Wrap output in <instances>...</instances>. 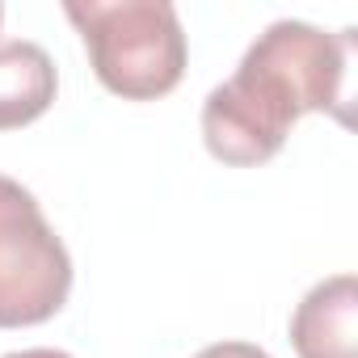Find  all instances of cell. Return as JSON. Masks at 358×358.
<instances>
[{"label":"cell","mask_w":358,"mask_h":358,"mask_svg":"<svg viewBox=\"0 0 358 358\" xmlns=\"http://www.w3.org/2000/svg\"><path fill=\"white\" fill-rule=\"evenodd\" d=\"M354 30L324 34L308 22H274L245 51L241 68L203 101L207 152L224 164L253 169L282 152L303 114L329 110L350 118Z\"/></svg>","instance_id":"1"},{"label":"cell","mask_w":358,"mask_h":358,"mask_svg":"<svg viewBox=\"0 0 358 358\" xmlns=\"http://www.w3.org/2000/svg\"><path fill=\"white\" fill-rule=\"evenodd\" d=\"M97 80L122 101H156L186 76V30L169 0H68Z\"/></svg>","instance_id":"2"},{"label":"cell","mask_w":358,"mask_h":358,"mask_svg":"<svg viewBox=\"0 0 358 358\" xmlns=\"http://www.w3.org/2000/svg\"><path fill=\"white\" fill-rule=\"evenodd\" d=\"M72 291V257L38 199L0 177V329L51 320Z\"/></svg>","instance_id":"3"},{"label":"cell","mask_w":358,"mask_h":358,"mask_svg":"<svg viewBox=\"0 0 358 358\" xmlns=\"http://www.w3.org/2000/svg\"><path fill=\"white\" fill-rule=\"evenodd\" d=\"M291 345L299 358H358V278L333 274L316 282L295 316Z\"/></svg>","instance_id":"4"},{"label":"cell","mask_w":358,"mask_h":358,"mask_svg":"<svg viewBox=\"0 0 358 358\" xmlns=\"http://www.w3.org/2000/svg\"><path fill=\"white\" fill-rule=\"evenodd\" d=\"M59 76L38 43H0V131H17L43 118L55 101Z\"/></svg>","instance_id":"5"},{"label":"cell","mask_w":358,"mask_h":358,"mask_svg":"<svg viewBox=\"0 0 358 358\" xmlns=\"http://www.w3.org/2000/svg\"><path fill=\"white\" fill-rule=\"evenodd\" d=\"M199 358H270V354L262 345H253V341H215Z\"/></svg>","instance_id":"6"},{"label":"cell","mask_w":358,"mask_h":358,"mask_svg":"<svg viewBox=\"0 0 358 358\" xmlns=\"http://www.w3.org/2000/svg\"><path fill=\"white\" fill-rule=\"evenodd\" d=\"M5 358H72V354H64V350H47V345H38V350H17V354H5Z\"/></svg>","instance_id":"7"},{"label":"cell","mask_w":358,"mask_h":358,"mask_svg":"<svg viewBox=\"0 0 358 358\" xmlns=\"http://www.w3.org/2000/svg\"><path fill=\"white\" fill-rule=\"evenodd\" d=\"M0 22H5V9H0Z\"/></svg>","instance_id":"8"}]
</instances>
